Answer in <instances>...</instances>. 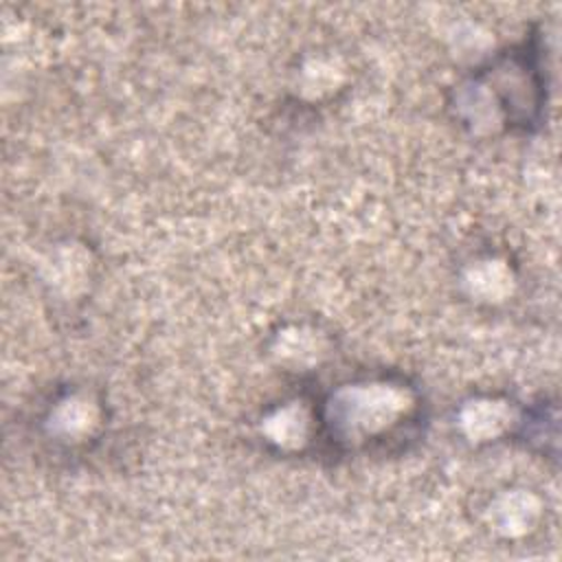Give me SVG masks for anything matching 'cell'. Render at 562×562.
I'll list each match as a JSON object with an SVG mask.
<instances>
[{"instance_id":"6da1fadb","label":"cell","mask_w":562,"mask_h":562,"mask_svg":"<svg viewBox=\"0 0 562 562\" xmlns=\"http://www.w3.org/2000/svg\"><path fill=\"white\" fill-rule=\"evenodd\" d=\"M336 404L342 408L345 437L351 441H375V437L391 435L400 419L413 415V397L397 384L369 382L358 386H347L338 393Z\"/></svg>"}]
</instances>
